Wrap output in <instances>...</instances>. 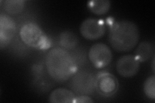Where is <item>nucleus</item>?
Segmentation results:
<instances>
[{"instance_id": "nucleus-1", "label": "nucleus", "mask_w": 155, "mask_h": 103, "mask_svg": "<svg viewBox=\"0 0 155 103\" xmlns=\"http://www.w3.org/2000/svg\"><path fill=\"white\" fill-rule=\"evenodd\" d=\"M45 64L48 74L58 81L67 80L78 71L73 59L64 48H54L48 51Z\"/></svg>"}, {"instance_id": "nucleus-2", "label": "nucleus", "mask_w": 155, "mask_h": 103, "mask_svg": "<svg viewBox=\"0 0 155 103\" xmlns=\"http://www.w3.org/2000/svg\"><path fill=\"white\" fill-rule=\"evenodd\" d=\"M108 40L116 51H129L136 46L139 40V31L137 24L131 21L120 20L110 26Z\"/></svg>"}, {"instance_id": "nucleus-3", "label": "nucleus", "mask_w": 155, "mask_h": 103, "mask_svg": "<svg viewBox=\"0 0 155 103\" xmlns=\"http://www.w3.org/2000/svg\"><path fill=\"white\" fill-rule=\"evenodd\" d=\"M20 37L29 47L40 50L51 47V43L41 28L35 23H28L21 28Z\"/></svg>"}, {"instance_id": "nucleus-4", "label": "nucleus", "mask_w": 155, "mask_h": 103, "mask_svg": "<svg viewBox=\"0 0 155 103\" xmlns=\"http://www.w3.org/2000/svg\"><path fill=\"white\" fill-rule=\"evenodd\" d=\"M71 88L80 95L92 94L95 90V77L88 72H77L72 77Z\"/></svg>"}, {"instance_id": "nucleus-5", "label": "nucleus", "mask_w": 155, "mask_h": 103, "mask_svg": "<svg viewBox=\"0 0 155 103\" xmlns=\"http://www.w3.org/2000/svg\"><path fill=\"white\" fill-rule=\"evenodd\" d=\"M118 82L116 77L107 72H101L95 77V90L104 97H110L117 92Z\"/></svg>"}, {"instance_id": "nucleus-6", "label": "nucleus", "mask_w": 155, "mask_h": 103, "mask_svg": "<svg viewBox=\"0 0 155 103\" xmlns=\"http://www.w3.org/2000/svg\"><path fill=\"white\" fill-rule=\"evenodd\" d=\"M89 58L95 68H103L112 60V52L105 44L97 43L90 48Z\"/></svg>"}, {"instance_id": "nucleus-7", "label": "nucleus", "mask_w": 155, "mask_h": 103, "mask_svg": "<svg viewBox=\"0 0 155 103\" xmlns=\"http://www.w3.org/2000/svg\"><path fill=\"white\" fill-rule=\"evenodd\" d=\"M106 31L103 21L96 18H87L81 23L80 31L87 40H94L102 37Z\"/></svg>"}, {"instance_id": "nucleus-8", "label": "nucleus", "mask_w": 155, "mask_h": 103, "mask_svg": "<svg viewBox=\"0 0 155 103\" xmlns=\"http://www.w3.org/2000/svg\"><path fill=\"white\" fill-rule=\"evenodd\" d=\"M16 27L14 19L7 14H0V48L5 47L16 34Z\"/></svg>"}, {"instance_id": "nucleus-9", "label": "nucleus", "mask_w": 155, "mask_h": 103, "mask_svg": "<svg viewBox=\"0 0 155 103\" xmlns=\"http://www.w3.org/2000/svg\"><path fill=\"white\" fill-rule=\"evenodd\" d=\"M140 62L133 55H125L118 59L116 63V70L124 77H133L137 73Z\"/></svg>"}, {"instance_id": "nucleus-10", "label": "nucleus", "mask_w": 155, "mask_h": 103, "mask_svg": "<svg viewBox=\"0 0 155 103\" xmlns=\"http://www.w3.org/2000/svg\"><path fill=\"white\" fill-rule=\"evenodd\" d=\"M75 94L72 92L65 88H57L53 90L48 97L50 102H74Z\"/></svg>"}, {"instance_id": "nucleus-11", "label": "nucleus", "mask_w": 155, "mask_h": 103, "mask_svg": "<svg viewBox=\"0 0 155 103\" xmlns=\"http://www.w3.org/2000/svg\"><path fill=\"white\" fill-rule=\"evenodd\" d=\"M153 52L154 47L152 44L148 41H142L136 50L134 56L140 63L144 62L151 57Z\"/></svg>"}, {"instance_id": "nucleus-12", "label": "nucleus", "mask_w": 155, "mask_h": 103, "mask_svg": "<svg viewBox=\"0 0 155 103\" xmlns=\"http://www.w3.org/2000/svg\"><path fill=\"white\" fill-rule=\"evenodd\" d=\"M90 11L98 15H102L109 11L110 7L109 0H93L87 4Z\"/></svg>"}, {"instance_id": "nucleus-13", "label": "nucleus", "mask_w": 155, "mask_h": 103, "mask_svg": "<svg viewBox=\"0 0 155 103\" xmlns=\"http://www.w3.org/2000/svg\"><path fill=\"white\" fill-rule=\"evenodd\" d=\"M23 0H6L1 2L3 8L10 14H16L21 12L24 8Z\"/></svg>"}, {"instance_id": "nucleus-14", "label": "nucleus", "mask_w": 155, "mask_h": 103, "mask_svg": "<svg viewBox=\"0 0 155 103\" xmlns=\"http://www.w3.org/2000/svg\"><path fill=\"white\" fill-rule=\"evenodd\" d=\"M60 45L66 49L73 48L78 44V38L75 34L71 31H64L60 35Z\"/></svg>"}, {"instance_id": "nucleus-15", "label": "nucleus", "mask_w": 155, "mask_h": 103, "mask_svg": "<svg viewBox=\"0 0 155 103\" xmlns=\"http://www.w3.org/2000/svg\"><path fill=\"white\" fill-rule=\"evenodd\" d=\"M143 91L145 94L150 99L155 100V76L148 77L143 84Z\"/></svg>"}, {"instance_id": "nucleus-16", "label": "nucleus", "mask_w": 155, "mask_h": 103, "mask_svg": "<svg viewBox=\"0 0 155 103\" xmlns=\"http://www.w3.org/2000/svg\"><path fill=\"white\" fill-rule=\"evenodd\" d=\"M94 101L91 99V98L86 95H80L78 97H76L74 102L76 103H89V102H93Z\"/></svg>"}, {"instance_id": "nucleus-17", "label": "nucleus", "mask_w": 155, "mask_h": 103, "mask_svg": "<svg viewBox=\"0 0 155 103\" xmlns=\"http://www.w3.org/2000/svg\"><path fill=\"white\" fill-rule=\"evenodd\" d=\"M152 68H153V72H154V57H153V60Z\"/></svg>"}]
</instances>
